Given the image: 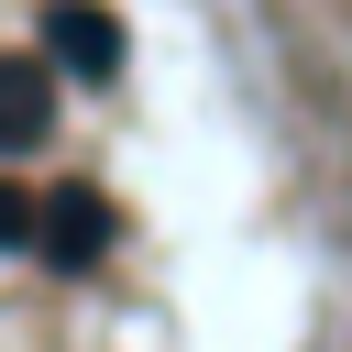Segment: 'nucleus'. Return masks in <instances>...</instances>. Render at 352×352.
Here are the masks:
<instances>
[{
  "label": "nucleus",
  "instance_id": "obj_3",
  "mask_svg": "<svg viewBox=\"0 0 352 352\" xmlns=\"http://www.w3.org/2000/svg\"><path fill=\"white\" fill-rule=\"evenodd\" d=\"M33 242H44V264H88V253L110 242V209H99L88 187H55L44 220H33Z\"/></svg>",
  "mask_w": 352,
  "mask_h": 352
},
{
  "label": "nucleus",
  "instance_id": "obj_1",
  "mask_svg": "<svg viewBox=\"0 0 352 352\" xmlns=\"http://www.w3.org/2000/svg\"><path fill=\"white\" fill-rule=\"evenodd\" d=\"M44 44H55V66H77V77H110V66H121V22H110L99 0H55V11H44Z\"/></svg>",
  "mask_w": 352,
  "mask_h": 352
},
{
  "label": "nucleus",
  "instance_id": "obj_4",
  "mask_svg": "<svg viewBox=\"0 0 352 352\" xmlns=\"http://www.w3.org/2000/svg\"><path fill=\"white\" fill-rule=\"evenodd\" d=\"M33 220H44V209H33V187H0V253H22V242H33Z\"/></svg>",
  "mask_w": 352,
  "mask_h": 352
},
{
  "label": "nucleus",
  "instance_id": "obj_2",
  "mask_svg": "<svg viewBox=\"0 0 352 352\" xmlns=\"http://www.w3.org/2000/svg\"><path fill=\"white\" fill-rule=\"evenodd\" d=\"M55 132V77L33 55H0V154H33Z\"/></svg>",
  "mask_w": 352,
  "mask_h": 352
}]
</instances>
